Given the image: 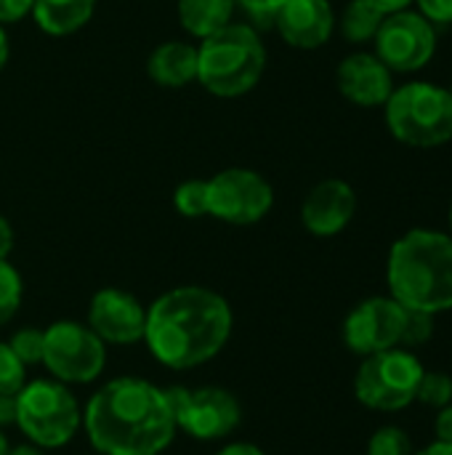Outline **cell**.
I'll return each mask as SVG.
<instances>
[{"label": "cell", "mask_w": 452, "mask_h": 455, "mask_svg": "<svg viewBox=\"0 0 452 455\" xmlns=\"http://www.w3.org/2000/svg\"><path fill=\"white\" fill-rule=\"evenodd\" d=\"M83 429L99 455H160L178 432L168 389L136 376L107 381L88 400Z\"/></svg>", "instance_id": "obj_1"}, {"label": "cell", "mask_w": 452, "mask_h": 455, "mask_svg": "<svg viewBox=\"0 0 452 455\" xmlns=\"http://www.w3.org/2000/svg\"><path fill=\"white\" fill-rule=\"evenodd\" d=\"M232 325V307L221 293L202 285H181L152 301L144 341L165 368L189 371L221 355Z\"/></svg>", "instance_id": "obj_2"}, {"label": "cell", "mask_w": 452, "mask_h": 455, "mask_svg": "<svg viewBox=\"0 0 452 455\" xmlns=\"http://www.w3.org/2000/svg\"><path fill=\"white\" fill-rule=\"evenodd\" d=\"M386 280L392 299L408 309L440 315L452 309V237L413 229L392 245Z\"/></svg>", "instance_id": "obj_3"}, {"label": "cell", "mask_w": 452, "mask_h": 455, "mask_svg": "<svg viewBox=\"0 0 452 455\" xmlns=\"http://www.w3.org/2000/svg\"><path fill=\"white\" fill-rule=\"evenodd\" d=\"M266 69V48L250 24L229 21L197 45V83L218 96L237 99L253 91Z\"/></svg>", "instance_id": "obj_4"}, {"label": "cell", "mask_w": 452, "mask_h": 455, "mask_svg": "<svg viewBox=\"0 0 452 455\" xmlns=\"http://www.w3.org/2000/svg\"><path fill=\"white\" fill-rule=\"evenodd\" d=\"M16 427L43 451H56L72 443L83 427V411L72 389L56 379H37L16 395Z\"/></svg>", "instance_id": "obj_5"}, {"label": "cell", "mask_w": 452, "mask_h": 455, "mask_svg": "<svg viewBox=\"0 0 452 455\" xmlns=\"http://www.w3.org/2000/svg\"><path fill=\"white\" fill-rule=\"evenodd\" d=\"M386 123L394 139L410 147H440L452 139L450 91L432 83H408L392 91Z\"/></svg>", "instance_id": "obj_6"}, {"label": "cell", "mask_w": 452, "mask_h": 455, "mask_svg": "<svg viewBox=\"0 0 452 455\" xmlns=\"http://www.w3.org/2000/svg\"><path fill=\"white\" fill-rule=\"evenodd\" d=\"M424 376L421 360L402 349H386L362 357V365L354 376V397L381 413H397L416 403V392Z\"/></svg>", "instance_id": "obj_7"}, {"label": "cell", "mask_w": 452, "mask_h": 455, "mask_svg": "<svg viewBox=\"0 0 452 455\" xmlns=\"http://www.w3.org/2000/svg\"><path fill=\"white\" fill-rule=\"evenodd\" d=\"M61 384H91L104 373L107 344L83 323L59 320L45 328L43 363Z\"/></svg>", "instance_id": "obj_8"}, {"label": "cell", "mask_w": 452, "mask_h": 455, "mask_svg": "<svg viewBox=\"0 0 452 455\" xmlns=\"http://www.w3.org/2000/svg\"><path fill=\"white\" fill-rule=\"evenodd\" d=\"M168 397L176 413L178 432L200 443L224 440L242 421L240 400L224 387H200V389L170 387Z\"/></svg>", "instance_id": "obj_9"}, {"label": "cell", "mask_w": 452, "mask_h": 455, "mask_svg": "<svg viewBox=\"0 0 452 455\" xmlns=\"http://www.w3.org/2000/svg\"><path fill=\"white\" fill-rule=\"evenodd\" d=\"M274 205L272 184L250 168H226L208 179V216L250 227L258 224Z\"/></svg>", "instance_id": "obj_10"}, {"label": "cell", "mask_w": 452, "mask_h": 455, "mask_svg": "<svg viewBox=\"0 0 452 455\" xmlns=\"http://www.w3.org/2000/svg\"><path fill=\"white\" fill-rule=\"evenodd\" d=\"M437 48L434 27L426 16L397 11L386 13L376 32V56L392 72H416L429 64Z\"/></svg>", "instance_id": "obj_11"}, {"label": "cell", "mask_w": 452, "mask_h": 455, "mask_svg": "<svg viewBox=\"0 0 452 455\" xmlns=\"http://www.w3.org/2000/svg\"><path fill=\"white\" fill-rule=\"evenodd\" d=\"M405 307L392 296H373L360 301L344 320V344L349 352L368 357L402 344Z\"/></svg>", "instance_id": "obj_12"}, {"label": "cell", "mask_w": 452, "mask_h": 455, "mask_svg": "<svg viewBox=\"0 0 452 455\" xmlns=\"http://www.w3.org/2000/svg\"><path fill=\"white\" fill-rule=\"evenodd\" d=\"M88 328L112 347H131L144 341L147 309L123 288H101L88 307Z\"/></svg>", "instance_id": "obj_13"}, {"label": "cell", "mask_w": 452, "mask_h": 455, "mask_svg": "<svg viewBox=\"0 0 452 455\" xmlns=\"http://www.w3.org/2000/svg\"><path fill=\"white\" fill-rule=\"evenodd\" d=\"M357 213V195L341 179L320 181L301 205V221L314 237H333L349 227Z\"/></svg>", "instance_id": "obj_14"}, {"label": "cell", "mask_w": 452, "mask_h": 455, "mask_svg": "<svg viewBox=\"0 0 452 455\" xmlns=\"http://www.w3.org/2000/svg\"><path fill=\"white\" fill-rule=\"evenodd\" d=\"M333 8L328 0H285L274 13V27L282 40L301 51L325 45L333 35Z\"/></svg>", "instance_id": "obj_15"}, {"label": "cell", "mask_w": 452, "mask_h": 455, "mask_svg": "<svg viewBox=\"0 0 452 455\" xmlns=\"http://www.w3.org/2000/svg\"><path fill=\"white\" fill-rule=\"evenodd\" d=\"M338 91L360 107H378L386 104L394 83L392 69L373 53H352L338 64L336 72Z\"/></svg>", "instance_id": "obj_16"}, {"label": "cell", "mask_w": 452, "mask_h": 455, "mask_svg": "<svg viewBox=\"0 0 452 455\" xmlns=\"http://www.w3.org/2000/svg\"><path fill=\"white\" fill-rule=\"evenodd\" d=\"M149 77L163 88H184L197 80V45L184 40L160 43L147 61Z\"/></svg>", "instance_id": "obj_17"}, {"label": "cell", "mask_w": 452, "mask_h": 455, "mask_svg": "<svg viewBox=\"0 0 452 455\" xmlns=\"http://www.w3.org/2000/svg\"><path fill=\"white\" fill-rule=\"evenodd\" d=\"M96 11V0H35V24L53 37L72 35L83 29Z\"/></svg>", "instance_id": "obj_18"}, {"label": "cell", "mask_w": 452, "mask_h": 455, "mask_svg": "<svg viewBox=\"0 0 452 455\" xmlns=\"http://www.w3.org/2000/svg\"><path fill=\"white\" fill-rule=\"evenodd\" d=\"M237 0H178V21L192 37H208L226 27L234 16Z\"/></svg>", "instance_id": "obj_19"}, {"label": "cell", "mask_w": 452, "mask_h": 455, "mask_svg": "<svg viewBox=\"0 0 452 455\" xmlns=\"http://www.w3.org/2000/svg\"><path fill=\"white\" fill-rule=\"evenodd\" d=\"M386 13H381L376 5H370L368 0H352L344 11V19H341V32L346 40L352 43H365V40H373L381 21H384Z\"/></svg>", "instance_id": "obj_20"}, {"label": "cell", "mask_w": 452, "mask_h": 455, "mask_svg": "<svg viewBox=\"0 0 452 455\" xmlns=\"http://www.w3.org/2000/svg\"><path fill=\"white\" fill-rule=\"evenodd\" d=\"M24 283L8 259H0V328H5L21 307Z\"/></svg>", "instance_id": "obj_21"}, {"label": "cell", "mask_w": 452, "mask_h": 455, "mask_svg": "<svg viewBox=\"0 0 452 455\" xmlns=\"http://www.w3.org/2000/svg\"><path fill=\"white\" fill-rule=\"evenodd\" d=\"M173 205L184 219L208 216V179H189L176 187Z\"/></svg>", "instance_id": "obj_22"}, {"label": "cell", "mask_w": 452, "mask_h": 455, "mask_svg": "<svg viewBox=\"0 0 452 455\" xmlns=\"http://www.w3.org/2000/svg\"><path fill=\"white\" fill-rule=\"evenodd\" d=\"M416 400L424 403L426 408H445L452 403V379L442 371H424L421 376V384H418V392H416Z\"/></svg>", "instance_id": "obj_23"}, {"label": "cell", "mask_w": 452, "mask_h": 455, "mask_svg": "<svg viewBox=\"0 0 452 455\" xmlns=\"http://www.w3.org/2000/svg\"><path fill=\"white\" fill-rule=\"evenodd\" d=\"M413 440L400 427H381L368 443V455H413Z\"/></svg>", "instance_id": "obj_24"}, {"label": "cell", "mask_w": 452, "mask_h": 455, "mask_svg": "<svg viewBox=\"0 0 452 455\" xmlns=\"http://www.w3.org/2000/svg\"><path fill=\"white\" fill-rule=\"evenodd\" d=\"M43 344H45V331L40 328H21L8 341L13 355L24 363V368L43 363Z\"/></svg>", "instance_id": "obj_25"}, {"label": "cell", "mask_w": 452, "mask_h": 455, "mask_svg": "<svg viewBox=\"0 0 452 455\" xmlns=\"http://www.w3.org/2000/svg\"><path fill=\"white\" fill-rule=\"evenodd\" d=\"M432 336H434V315L405 307V331H402V344L400 347L416 349V347L429 344Z\"/></svg>", "instance_id": "obj_26"}, {"label": "cell", "mask_w": 452, "mask_h": 455, "mask_svg": "<svg viewBox=\"0 0 452 455\" xmlns=\"http://www.w3.org/2000/svg\"><path fill=\"white\" fill-rule=\"evenodd\" d=\"M27 384V368L13 355V349L0 341V395H19V389Z\"/></svg>", "instance_id": "obj_27"}, {"label": "cell", "mask_w": 452, "mask_h": 455, "mask_svg": "<svg viewBox=\"0 0 452 455\" xmlns=\"http://www.w3.org/2000/svg\"><path fill=\"white\" fill-rule=\"evenodd\" d=\"M35 0H0V24H16L27 13H32Z\"/></svg>", "instance_id": "obj_28"}, {"label": "cell", "mask_w": 452, "mask_h": 455, "mask_svg": "<svg viewBox=\"0 0 452 455\" xmlns=\"http://www.w3.org/2000/svg\"><path fill=\"white\" fill-rule=\"evenodd\" d=\"M282 3L285 0H237V5H242L253 19H261V21H274V13Z\"/></svg>", "instance_id": "obj_29"}, {"label": "cell", "mask_w": 452, "mask_h": 455, "mask_svg": "<svg viewBox=\"0 0 452 455\" xmlns=\"http://www.w3.org/2000/svg\"><path fill=\"white\" fill-rule=\"evenodd\" d=\"M418 5H421V16H426L429 21H440V24L452 21V0H418Z\"/></svg>", "instance_id": "obj_30"}, {"label": "cell", "mask_w": 452, "mask_h": 455, "mask_svg": "<svg viewBox=\"0 0 452 455\" xmlns=\"http://www.w3.org/2000/svg\"><path fill=\"white\" fill-rule=\"evenodd\" d=\"M434 435H437V443H448L452 445V403L440 408L437 419H434Z\"/></svg>", "instance_id": "obj_31"}, {"label": "cell", "mask_w": 452, "mask_h": 455, "mask_svg": "<svg viewBox=\"0 0 452 455\" xmlns=\"http://www.w3.org/2000/svg\"><path fill=\"white\" fill-rule=\"evenodd\" d=\"M16 424V395H0V429Z\"/></svg>", "instance_id": "obj_32"}, {"label": "cell", "mask_w": 452, "mask_h": 455, "mask_svg": "<svg viewBox=\"0 0 452 455\" xmlns=\"http://www.w3.org/2000/svg\"><path fill=\"white\" fill-rule=\"evenodd\" d=\"M13 251V227L8 219L0 216V259H8Z\"/></svg>", "instance_id": "obj_33"}, {"label": "cell", "mask_w": 452, "mask_h": 455, "mask_svg": "<svg viewBox=\"0 0 452 455\" xmlns=\"http://www.w3.org/2000/svg\"><path fill=\"white\" fill-rule=\"evenodd\" d=\"M216 455H266L258 445H253V443H229V445H224L221 451Z\"/></svg>", "instance_id": "obj_34"}, {"label": "cell", "mask_w": 452, "mask_h": 455, "mask_svg": "<svg viewBox=\"0 0 452 455\" xmlns=\"http://www.w3.org/2000/svg\"><path fill=\"white\" fill-rule=\"evenodd\" d=\"M370 5H376L381 13H397V11H405L413 0H368Z\"/></svg>", "instance_id": "obj_35"}, {"label": "cell", "mask_w": 452, "mask_h": 455, "mask_svg": "<svg viewBox=\"0 0 452 455\" xmlns=\"http://www.w3.org/2000/svg\"><path fill=\"white\" fill-rule=\"evenodd\" d=\"M413 455H452V445H448V443H432V445H426L424 451H418V453Z\"/></svg>", "instance_id": "obj_36"}, {"label": "cell", "mask_w": 452, "mask_h": 455, "mask_svg": "<svg viewBox=\"0 0 452 455\" xmlns=\"http://www.w3.org/2000/svg\"><path fill=\"white\" fill-rule=\"evenodd\" d=\"M8 53H11V45H8V35H5V27L0 24V72H3V67L8 64Z\"/></svg>", "instance_id": "obj_37"}, {"label": "cell", "mask_w": 452, "mask_h": 455, "mask_svg": "<svg viewBox=\"0 0 452 455\" xmlns=\"http://www.w3.org/2000/svg\"><path fill=\"white\" fill-rule=\"evenodd\" d=\"M8 455H45V451H43V448H37V445H32V443H24V445L11 448Z\"/></svg>", "instance_id": "obj_38"}, {"label": "cell", "mask_w": 452, "mask_h": 455, "mask_svg": "<svg viewBox=\"0 0 452 455\" xmlns=\"http://www.w3.org/2000/svg\"><path fill=\"white\" fill-rule=\"evenodd\" d=\"M11 451V445H8V437L3 435V429H0V455H8Z\"/></svg>", "instance_id": "obj_39"}, {"label": "cell", "mask_w": 452, "mask_h": 455, "mask_svg": "<svg viewBox=\"0 0 452 455\" xmlns=\"http://www.w3.org/2000/svg\"><path fill=\"white\" fill-rule=\"evenodd\" d=\"M450 232H452V205H450ZM452 237V235H450Z\"/></svg>", "instance_id": "obj_40"}, {"label": "cell", "mask_w": 452, "mask_h": 455, "mask_svg": "<svg viewBox=\"0 0 452 455\" xmlns=\"http://www.w3.org/2000/svg\"><path fill=\"white\" fill-rule=\"evenodd\" d=\"M450 96H452V85H450Z\"/></svg>", "instance_id": "obj_41"}]
</instances>
